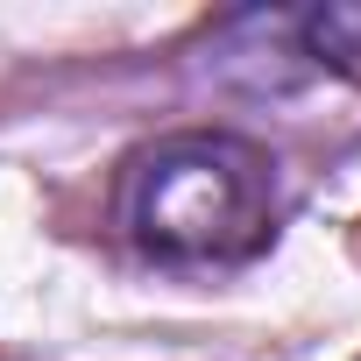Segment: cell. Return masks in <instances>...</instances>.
Wrapping results in <instances>:
<instances>
[{
  "mask_svg": "<svg viewBox=\"0 0 361 361\" xmlns=\"http://www.w3.org/2000/svg\"><path fill=\"white\" fill-rule=\"evenodd\" d=\"M276 156L241 135H170L121 177V227L163 262H248L276 241Z\"/></svg>",
  "mask_w": 361,
  "mask_h": 361,
  "instance_id": "1",
  "label": "cell"
},
{
  "mask_svg": "<svg viewBox=\"0 0 361 361\" xmlns=\"http://www.w3.org/2000/svg\"><path fill=\"white\" fill-rule=\"evenodd\" d=\"M290 36L312 64L340 71L361 85V0H333V8H312V15H290Z\"/></svg>",
  "mask_w": 361,
  "mask_h": 361,
  "instance_id": "2",
  "label": "cell"
}]
</instances>
